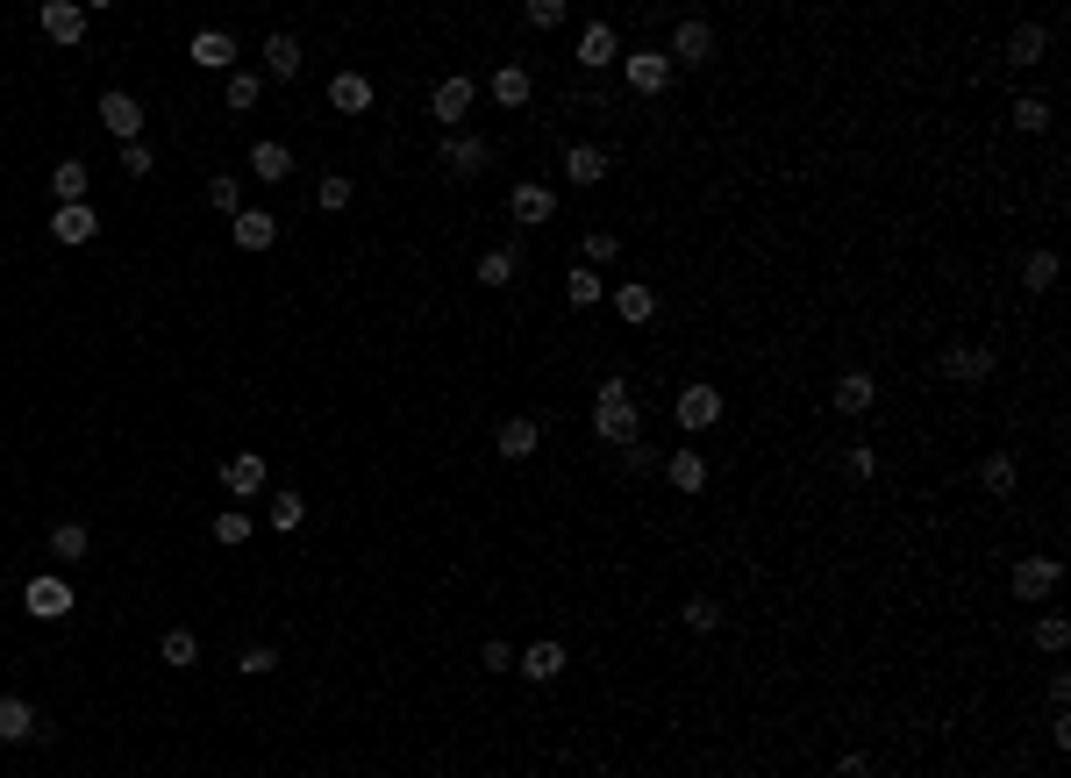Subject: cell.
Listing matches in <instances>:
<instances>
[{
    "mask_svg": "<svg viewBox=\"0 0 1071 778\" xmlns=\"http://www.w3.org/2000/svg\"><path fill=\"white\" fill-rule=\"evenodd\" d=\"M593 436L600 444H636L643 436V422H636V393H629V379H600V393H593Z\"/></svg>",
    "mask_w": 1071,
    "mask_h": 778,
    "instance_id": "obj_1",
    "label": "cell"
},
{
    "mask_svg": "<svg viewBox=\"0 0 1071 778\" xmlns=\"http://www.w3.org/2000/svg\"><path fill=\"white\" fill-rule=\"evenodd\" d=\"M1058 578H1064L1058 557H1050V551H1029L1015 572H1007V586H1015V600H1050V593H1058Z\"/></svg>",
    "mask_w": 1071,
    "mask_h": 778,
    "instance_id": "obj_2",
    "label": "cell"
},
{
    "mask_svg": "<svg viewBox=\"0 0 1071 778\" xmlns=\"http://www.w3.org/2000/svg\"><path fill=\"white\" fill-rule=\"evenodd\" d=\"M22 607H29L36 621H65L72 607H79V593H72L57 572H43V578H29V586H22Z\"/></svg>",
    "mask_w": 1071,
    "mask_h": 778,
    "instance_id": "obj_3",
    "label": "cell"
},
{
    "mask_svg": "<svg viewBox=\"0 0 1071 778\" xmlns=\"http://www.w3.org/2000/svg\"><path fill=\"white\" fill-rule=\"evenodd\" d=\"M436 158H443V172H458V179H479V172L493 164V143H486V136H464V129H450Z\"/></svg>",
    "mask_w": 1071,
    "mask_h": 778,
    "instance_id": "obj_4",
    "label": "cell"
},
{
    "mask_svg": "<svg viewBox=\"0 0 1071 778\" xmlns=\"http://www.w3.org/2000/svg\"><path fill=\"white\" fill-rule=\"evenodd\" d=\"M672 415H678V429H715V422H721V393L707 386V379H693V386L672 401Z\"/></svg>",
    "mask_w": 1071,
    "mask_h": 778,
    "instance_id": "obj_5",
    "label": "cell"
},
{
    "mask_svg": "<svg viewBox=\"0 0 1071 778\" xmlns=\"http://www.w3.org/2000/svg\"><path fill=\"white\" fill-rule=\"evenodd\" d=\"M100 129L122 136V143H136V136H143V100H136V94H115V86H108V94H100Z\"/></svg>",
    "mask_w": 1071,
    "mask_h": 778,
    "instance_id": "obj_6",
    "label": "cell"
},
{
    "mask_svg": "<svg viewBox=\"0 0 1071 778\" xmlns=\"http://www.w3.org/2000/svg\"><path fill=\"white\" fill-rule=\"evenodd\" d=\"M665 57H672V65H707V57H715V29H707L700 14H686V22L672 29V51Z\"/></svg>",
    "mask_w": 1071,
    "mask_h": 778,
    "instance_id": "obj_7",
    "label": "cell"
},
{
    "mask_svg": "<svg viewBox=\"0 0 1071 778\" xmlns=\"http://www.w3.org/2000/svg\"><path fill=\"white\" fill-rule=\"evenodd\" d=\"M472 100H479V86L464 79V72H450V79H443V86H436V94H429V115H436V121H450V129H458V121L472 115Z\"/></svg>",
    "mask_w": 1071,
    "mask_h": 778,
    "instance_id": "obj_8",
    "label": "cell"
},
{
    "mask_svg": "<svg viewBox=\"0 0 1071 778\" xmlns=\"http://www.w3.org/2000/svg\"><path fill=\"white\" fill-rule=\"evenodd\" d=\"M943 379H957V386H978V379H993V350H986V343H950V350H943Z\"/></svg>",
    "mask_w": 1071,
    "mask_h": 778,
    "instance_id": "obj_9",
    "label": "cell"
},
{
    "mask_svg": "<svg viewBox=\"0 0 1071 778\" xmlns=\"http://www.w3.org/2000/svg\"><path fill=\"white\" fill-rule=\"evenodd\" d=\"M565 643H550V636H543V643H529V650H522V658H515V671H522V679H529V685H550V679H565Z\"/></svg>",
    "mask_w": 1071,
    "mask_h": 778,
    "instance_id": "obj_10",
    "label": "cell"
},
{
    "mask_svg": "<svg viewBox=\"0 0 1071 778\" xmlns=\"http://www.w3.org/2000/svg\"><path fill=\"white\" fill-rule=\"evenodd\" d=\"M614 57H622V36H614V22H586V29H579V65H586V72H608Z\"/></svg>",
    "mask_w": 1071,
    "mask_h": 778,
    "instance_id": "obj_11",
    "label": "cell"
},
{
    "mask_svg": "<svg viewBox=\"0 0 1071 778\" xmlns=\"http://www.w3.org/2000/svg\"><path fill=\"white\" fill-rule=\"evenodd\" d=\"M36 22H43V36H57V43H79L86 36V8H79V0H43Z\"/></svg>",
    "mask_w": 1071,
    "mask_h": 778,
    "instance_id": "obj_12",
    "label": "cell"
},
{
    "mask_svg": "<svg viewBox=\"0 0 1071 778\" xmlns=\"http://www.w3.org/2000/svg\"><path fill=\"white\" fill-rule=\"evenodd\" d=\"M51 236L79 251V243H94V236H100V215H94L86 201H79V207H51Z\"/></svg>",
    "mask_w": 1071,
    "mask_h": 778,
    "instance_id": "obj_13",
    "label": "cell"
},
{
    "mask_svg": "<svg viewBox=\"0 0 1071 778\" xmlns=\"http://www.w3.org/2000/svg\"><path fill=\"white\" fill-rule=\"evenodd\" d=\"M229 236H236V251H271V243H279V215H265V207H244V215L229 222Z\"/></svg>",
    "mask_w": 1071,
    "mask_h": 778,
    "instance_id": "obj_14",
    "label": "cell"
},
{
    "mask_svg": "<svg viewBox=\"0 0 1071 778\" xmlns=\"http://www.w3.org/2000/svg\"><path fill=\"white\" fill-rule=\"evenodd\" d=\"M629 86H636V94H665V86H672V57L665 51H629Z\"/></svg>",
    "mask_w": 1071,
    "mask_h": 778,
    "instance_id": "obj_15",
    "label": "cell"
},
{
    "mask_svg": "<svg viewBox=\"0 0 1071 778\" xmlns=\"http://www.w3.org/2000/svg\"><path fill=\"white\" fill-rule=\"evenodd\" d=\"M372 100H379V94H372L365 72H336V79H329V108H336V115H365Z\"/></svg>",
    "mask_w": 1071,
    "mask_h": 778,
    "instance_id": "obj_16",
    "label": "cell"
},
{
    "mask_svg": "<svg viewBox=\"0 0 1071 778\" xmlns=\"http://www.w3.org/2000/svg\"><path fill=\"white\" fill-rule=\"evenodd\" d=\"M507 215H515L522 228H543V222L557 215V193H550V186H536V179H529V186H515V201H507Z\"/></svg>",
    "mask_w": 1071,
    "mask_h": 778,
    "instance_id": "obj_17",
    "label": "cell"
},
{
    "mask_svg": "<svg viewBox=\"0 0 1071 778\" xmlns=\"http://www.w3.org/2000/svg\"><path fill=\"white\" fill-rule=\"evenodd\" d=\"M0 743H36V707L22 693H0Z\"/></svg>",
    "mask_w": 1071,
    "mask_h": 778,
    "instance_id": "obj_18",
    "label": "cell"
},
{
    "mask_svg": "<svg viewBox=\"0 0 1071 778\" xmlns=\"http://www.w3.org/2000/svg\"><path fill=\"white\" fill-rule=\"evenodd\" d=\"M565 179H571V186H600V179H608V150H600V143H571L565 150Z\"/></svg>",
    "mask_w": 1071,
    "mask_h": 778,
    "instance_id": "obj_19",
    "label": "cell"
},
{
    "mask_svg": "<svg viewBox=\"0 0 1071 778\" xmlns=\"http://www.w3.org/2000/svg\"><path fill=\"white\" fill-rule=\"evenodd\" d=\"M86 186H94V172H86L79 158H57V172H51V201H57V207H79V201H86Z\"/></svg>",
    "mask_w": 1071,
    "mask_h": 778,
    "instance_id": "obj_20",
    "label": "cell"
},
{
    "mask_svg": "<svg viewBox=\"0 0 1071 778\" xmlns=\"http://www.w3.org/2000/svg\"><path fill=\"white\" fill-rule=\"evenodd\" d=\"M222 486H229V500H250V493H265V457H229L222 465Z\"/></svg>",
    "mask_w": 1071,
    "mask_h": 778,
    "instance_id": "obj_21",
    "label": "cell"
},
{
    "mask_svg": "<svg viewBox=\"0 0 1071 778\" xmlns=\"http://www.w3.org/2000/svg\"><path fill=\"white\" fill-rule=\"evenodd\" d=\"M193 65L229 72L236 65V36H229V29H201V36H193Z\"/></svg>",
    "mask_w": 1071,
    "mask_h": 778,
    "instance_id": "obj_22",
    "label": "cell"
},
{
    "mask_svg": "<svg viewBox=\"0 0 1071 778\" xmlns=\"http://www.w3.org/2000/svg\"><path fill=\"white\" fill-rule=\"evenodd\" d=\"M536 444H543V429L529 415H515V422H501V429H493V450L501 457H536Z\"/></svg>",
    "mask_w": 1071,
    "mask_h": 778,
    "instance_id": "obj_23",
    "label": "cell"
},
{
    "mask_svg": "<svg viewBox=\"0 0 1071 778\" xmlns=\"http://www.w3.org/2000/svg\"><path fill=\"white\" fill-rule=\"evenodd\" d=\"M871 401H879V379L871 372H843L836 379V415H865Z\"/></svg>",
    "mask_w": 1071,
    "mask_h": 778,
    "instance_id": "obj_24",
    "label": "cell"
},
{
    "mask_svg": "<svg viewBox=\"0 0 1071 778\" xmlns=\"http://www.w3.org/2000/svg\"><path fill=\"white\" fill-rule=\"evenodd\" d=\"M1043 51H1050V29H1036V22H1021L1015 36H1007V65H1043Z\"/></svg>",
    "mask_w": 1071,
    "mask_h": 778,
    "instance_id": "obj_25",
    "label": "cell"
},
{
    "mask_svg": "<svg viewBox=\"0 0 1071 778\" xmlns=\"http://www.w3.org/2000/svg\"><path fill=\"white\" fill-rule=\"evenodd\" d=\"M665 479L678 486V493H700V486H707V457L700 450H672L665 457Z\"/></svg>",
    "mask_w": 1071,
    "mask_h": 778,
    "instance_id": "obj_26",
    "label": "cell"
},
{
    "mask_svg": "<svg viewBox=\"0 0 1071 778\" xmlns=\"http://www.w3.org/2000/svg\"><path fill=\"white\" fill-rule=\"evenodd\" d=\"M1015 479H1021V471H1015V457H1007V450L978 457V486H986L993 500H1007V493H1015Z\"/></svg>",
    "mask_w": 1071,
    "mask_h": 778,
    "instance_id": "obj_27",
    "label": "cell"
},
{
    "mask_svg": "<svg viewBox=\"0 0 1071 778\" xmlns=\"http://www.w3.org/2000/svg\"><path fill=\"white\" fill-rule=\"evenodd\" d=\"M1058 271H1064L1058 251H1029V257H1021V286H1029V294H1050V286H1058Z\"/></svg>",
    "mask_w": 1071,
    "mask_h": 778,
    "instance_id": "obj_28",
    "label": "cell"
},
{
    "mask_svg": "<svg viewBox=\"0 0 1071 778\" xmlns=\"http://www.w3.org/2000/svg\"><path fill=\"white\" fill-rule=\"evenodd\" d=\"M250 172H258L265 186H279V179L293 172V150H286V143H250Z\"/></svg>",
    "mask_w": 1071,
    "mask_h": 778,
    "instance_id": "obj_29",
    "label": "cell"
},
{
    "mask_svg": "<svg viewBox=\"0 0 1071 778\" xmlns=\"http://www.w3.org/2000/svg\"><path fill=\"white\" fill-rule=\"evenodd\" d=\"M265 72H271V79H293V72H300V36H286V29L265 36Z\"/></svg>",
    "mask_w": 1071,
    "mask_h": 778,
    "instance_id": "obj_30",
    "label": "cell"
},
{
    "mask_svg": "<svg viewBox=\"0 0 1071 778\" xmlns=\"http://www.w3.org/2000/svg\"><path fill=\"white\" fill-rule=\"evenodd\" d=\"M158 658L172 664V671H193V664H201V636H193V629H164Z\"/></svg>",
    "mask_w": 1071,
    "mask_h": 778,
    "instance_id": "obj_31",
    "label": "cell"
},
{
    "mask_svg": "<svg viewBox=\"0 0 1071 778\" xmlns=\"http://www.w3.org/2000/svg\"><path fill=\"white\" fill-rule=\"evenodd\" d=\"M51 551H57V564L94 557V536H86V522H57V529H51Z\"/></svg>",
    "mask_w": 1071,
    "mask_h": 778,
    "instance_id": "obj_32",
    "label": "cell"
},
{
    "mask_svg": "<svg viewBox=\"0 0 1071 778\" xmlns=\"http://www.w3.org/2000/svg\"><path fill=\"white\" fill-rule=\"evenodd\" d=\"M614 315H622V322H651V315H657V294H651V286H636V279L614 286Z\"/></svg>",
    "mask_w": 1071,
    "mask_h": 778,
    "instance_id": "obj_33",
    "label": "cell"
},
{
    "mask_svg": "<svg viewBox=\"0 0 1071 778\" xmlns=\"http://www.w3.org/2000/svg\"><path fill=\"white\" fill-rule=\"evenodd\" d=\"M486 94L501 100V108H522V100H529V72H522V65H501V72H493V86H486Z\"/></svg>",
    "mask_w": 1071,
    "mask_h": 778,
    "instance_id": "obj_34",
    "label": "cell"
},
{
    "mask_svg": "<svg viewBox=\"0 0 1071 778\" xmlns=\"http://www.w3.org/2000/svg\"><path fill=\"white\" fill-rule=\"evenodd\" d=\"M265 100V79L258 72H229V115H250Z\"/></svg>",
    "mask_w": 1071,
    "mask_h": 778,
    "instance_id": "obj_35",
    "label": "cell"
},
{
    "mask_svg": "<svg viewBox=\"0 0 1071 778\" xmlns=\"http://www.w3.org/2000/svg\"><path fill=\"white\" fill-rule=\"evenodd\" d=\"M1036 650H1043V658H1064V650H1071V621L1043 615V621H1036Z\"/></svg>",
    "mask_w": 1071,
    "mask_h": 778,
    "instance_id": "obj_36",
    "label": "cell"
},
{
    "mask_svg": "<svg viewBox=\"0 0 1071 778\" xmlns=\"http://www.w3.org/2000/svg\"><path fill=\"white\" fill-rule=\"evenodd\" d=\"M1015 129H1021V136H1043V129H1050V100H1043V94H1021V100H1015Z\"/></svg>",
    "mask_w": 1071,
    "mask_h": 778,
    "instance_id": "obj_37",
    "label": "cell"
},
{
    "mask_svg": "<svg viewBox=\"0 0 1071 778\" xmlns=\"http://www.w3.org/2000/svg\"><path fill=\"white\" fill-rule=\"evenodd\" d=\"M300 522H308V500H300V493H271V529H279V536H293Z\"/></svg>",
    "mask_w": 1071,
    "mask_h": 778,
    "instance_id": "obj_38",
    "label": "cell"
},
{
    "mask_svg": "<svg viewBox=\"0 0 1071 778\" xmlns=\"http://www.w3.org/2000/svg\"><path fill=\"white\" fill-rule=\"evenodd\" d=\"M586 271H600V265H614V257H622V236H614V228H593V236H586Z\"/></svg>",
    "mask_w": 1071,
    "mask_h": 778,
    "instance_id": "obj_39",
    "label": "cell"
},
{
    "mask_svg": "<svg viewBox=\"0 0 1071 778\" xmlns=\"http://www.w3.org/2000/svg\"><path fill=\"white\" fill-rule=\"evenodd\" d=\"M515 271H522L515 251H486V257H479V286H507Z\"/></svg>",
    "mask_w": 1071,
    "mask_h": 778,
    "instance_id": "obj_40",
    "label": "cell"
},
{
    "mask_svg": "<svg viewBox=\"0 0 1071 778\" xmlns=\"http://www.w3.org/2000/svg\"><path fill=\"white\" fill-rule=\"evenodd\" d=\"M686 629H693V636H715V629H721V600L693 593V600H686Z\"/></svg>",
    "mask_w": 1071,
    "mask_h": 778,
    "instance_id": "obj_41",
    "label": "cell"
},
{
    "mask_svg": "<svg viewBox=\"0 0 1071 778\" xmlns=\"http://www.w3.org/2000/svg\"><path fill=\"white\" fill-rule=\"evenodd\" d=\"M207 201H215V207H222V215H229V222L244 215V186H236L229 172H215V179H207Z\"/></svg>",
    "mask_w": 1071,
    "mask_h": 778,
    "instance_id": "obj_42",
    "label": "cell"
},
{
    "mask_svg": "<svg viewBox=\"0 0 1071 778\" xmlns=\"http://www.w3.org/2000/svg\"><path fill=\"white\" fill-rule=\"evenodd\" d=\"M565 294H571V308H593L608 286H600V271H586V265H571V279H565Z\"/></svg>",
    "mask_w": 1071,
    "mask_h": 778,
    "instance_id": "obj_43",
    "label": "cell"
},
{
    "mask_svg": "<svg viewBox=\"0 0 1071 778\" xmlns=\"http://www.w3.org/2000/svg\"><path fill=\"white\" fill-rule=\"evenodd\" d=\"M314 207H322V215H343V207H351V179H343V172H329L322 186H314Z\"/></svg>",
    "mask_w": 1071,
    "mask_h": 778,
    "instance_id": "obj_44",
    "label": "cell"
},
{
    "mask_svg": "<svg viewBox=\"0 0 1071 778\" xmlns=\"http://www.w3.org/2000/svg\"><path fill=\"white\" fill-rule=\"evenodd\" d=\"M122 172H129V179H150V172H158V150H150L143 136H136V143H122Z\"/></svg>",
    "mask_w": 1071,
    "mask_h": 778,
    "instance_id": "obj_45",
    "label": "cell"
},
{
    "mask_svg": "<svg viewBox=\"0 0 1071 778\" xmlns=\"http://www.w3.org/2000/svg\"><path fill=\"white\" fill-rule=\"evenodd\" d=\"M215 543H250V514L244 508H222L215 514Z\"/></svg>",
    "mask_w": 1071,
    "mask_h": 778,
    "instance_id": "obj_46",
    "label": "cell"
},
{
    "mask_svg": "<svg viewBox=\"0 0 1071 778\" xmlns=\"http://www.w3.org/2000/svg\"><path fill=\"white\" fill-rule=\"evenodd\" d=\"M236 671H244V679H265V671H279V650H271V643H250L244 658H236Z\"/></svg>",
    "mask_w": 1071,
    "mask_h": 778,
    "instance_id": "obj_47",
    "label": "cell"
},
{
    "mask_svg": "<svg viewBox=\"0 0 1071 778\" xmlns=\"http://www.w3.org/2000/svg\"><path fill=\"white\" fill-rule=\"evenodd\" d=\"M843 471H850L857 486H865V479H879V450H871V444H857L850 457H843Z\"/></svg>",
    "mask_w": 1071,
    "mask_h": 778,
    "instance_id": "obj_48",
    "label": "cell"
},
{
    "mask_svg": "<svg viewBox=\"0 0 1071 778\" xmlns=\"http://www.w3.org/2000/svg\"><path fill=\"white\" fill-rule=\"evenodd\" d=\"M479 671H515V650L493 636V643H479Z\"/></svg>",
    "mask_w": 1071,
    "mask_h": 778,
    "instance_id": "obj_49",
    "label": "cell"
},
{
    "mask_svg": "<svg viewBox=\"0 0 1071 778\" xmlns=\"http://www.w3.org/2000/svg\"><path fill=\"white\" fill-rule=\"evenodd\" d=\"M529 22L536 29H565V0H529Z\"/></svg>",
    "mask_w": 1071,
    "mask_h": 778,
    "instance_id": "obj_50",
    "label": "cell"
},
{
    "mask_svg": "<svg viewBox=\"0 0 1071 778\" xmlns=\"http://www.w3.org/2000/svg\"><path fill=\"white\" fill-rule=\"evenodd\" d=\"M622 450H629V471H665V457L643 444V436H636V444H622Z\"/></svg>",
    "mask_w": 1071,
    "mask_h": 778,
    "instance_id": "obj_51",
    "label": "cell"
},
{
    "mask_svg": "<svg viewBox=\"0 0 1071 778\" xmlns=\"http://www.w3.org/2000/svg\"><path fill=\"white\" fill-rule=\"evenodd\" d=\"M828 778H871V757L865 750H850V757H836V771Z\"/></svg>",
    "mask_w": 1071,
    "mask_h": 778,
    "instance_id": "obj_52",
    "label": "cell"
},
{
    "mask_svg": "<svg viewBox=\"0 0 1071 778\" xmlns=\"http://www.w3.org/2000/svg\"><path fill=\"white\" fill-rule=\"evenodd\" d=\"M1050 743H1058V750H1071V707L1050 714Z\"/></svg>",
    "mask_w": 1071,
    "mask_h": 778,
    "instance_id": "obj_53",
    "label": "cell"
},
{
    "mask_svg": "<svg viewBox=\"0 0 1071 778\" xmlns=\"http://www.w3.org/2000/svg\"><path fill=\"white\" fill-rule=\"evenodd\" d=\"M1058 707H1071V679H1064V671H1050V714H1058Z\"/></svg>",
    "mask_w": 1071,
    "mask_h": 778,
    "instance_id": "obj_54",
    "label": "cell"
}]
</instances>
